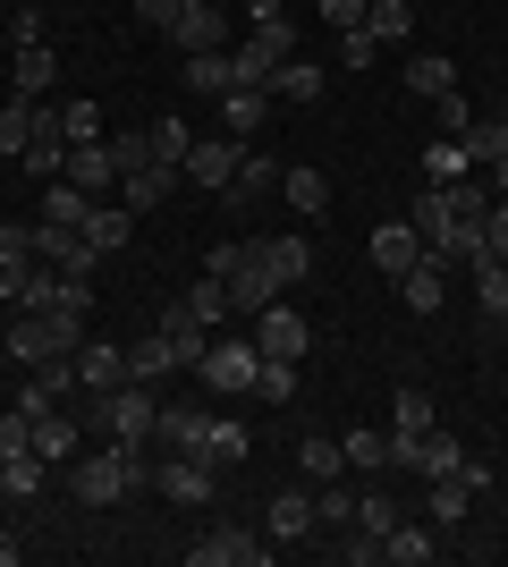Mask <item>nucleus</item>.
Listing matches in <instances>:
<instances>
[{
    "mask_svg": "<svg viewBox=\"0 0 508 567\" xmlns=\"http://www.w3.org/2000/svg\"><path fill=\"white\" fill-rule=\"evenodd\" d=\"M305 348H314L305 313H289V306H263V313H255V355H271V364H297Z\"/></svg>",
    "mask_w": 508,
    "mask_h": 567,
    "instance_id": "10",
    "label": "nucleus"
},
{
    "mask_svg": "<svg viewBox=\"0 0 508 567\" xmlns=\"http://www.w3.org/2000/svg\"><path fill=\"white\" fill-rule=\"evenodd\" d=\"M246 450H255V441H246V424L212 415V432H204V466H212V474H229V466H246Z\"/></svg>",
    "mask_w": 508,
    "mask_h": 567,
    "instance_id": "29",
    "label": "nucleus"
},
{
    "mask_svg": "<svg viewBox=\"0 0 508 567\" xmlns=\"http://www.w3.org/2000/svg\"><path fill=\"white\" fill-rule=\"evenodd\" d=\"M18 255H34V229H18V220H0V262H18Z\"/></svg>",
    "mask_w": 508,
    "mask_h": 567,
    "instance_id": "58",
    "label": "nucleus"
},
{
    "mask_svg": "<svg viewBox=\"0 0 508 567\" xmlns=\"http://www.w3.org/2000/svg\"><path fill=\"white\" fill-rule=\"evenodd\" d=\"M25 144H34V102H0V153H9V162H18V153H25Z\"/></svg>",
    "mask_w": 508,
    "mask_h": 567,
    "instance_id": "41",
    "label": "nucleus"
},
{
    "mask_svg": "<svg viewBox=\"0 0 508 567\" xmlns=\"http://www.w3.org/2000/svg\"><path fill=\"white\" fill-rule=\"evenodd\" d=\"M238 153H246L238 136H195V144H187V187L229 195V178H238Z\"/></svg>",
    "mask_w": 508,
    "mask_h": 567,
    "instance_id": "9",
    "label": "nucleus"
},
{
    "mask_svg": "<svg viewBox=\"0 0 508 567\" xmlns=\"http://www.w3.org/2000/svg\"><path fill=\"white\" fill-rule=\"evenodd\" d=\"M491 195H500V204H508V153H500V162H491Z\"/></svg>",
    "mask_w": 508,
    "mask_h": 567,
    "instance_id": "64",
    "label": "nucleus"
},
{
    "mask_svg": "<svg viewBox=\"0 0 508 567\" xmlns=\"http://www.w3.org/2000/svg\"><path fill=\"white\" fill-rule=\"evenodd\" d=\"M314 525H331V534H348V525H356V492H348V483H314Z\"/></svg>",
    "mask_w": 508,
    "mask_h": 567,
    "instance_id": "36",
    "label": "nucleus"
},
{
    "mask_svg": "<svg viewBox=\"0 0 508 567\" xmlns=\"http://www.w3.org/2000/svg\"><path fill=\"white\" fill-rule=\"evenodd\" d=\"M263 534H271V543H305V534H314V483H289V492H271Z\"/></svg>",
    "mask_w": 508,
    "mask_h": 567,
    "instance_id": "11",
    "label": "nucleus"
},
{
    "mask_svg": "<svg viewBox=\"0 0 508 567\" xmlns=\"http://www.w3.org/2000/svg\"><path fill=\"white\" fill-rule=\"evenodd\" d=\"M458 144H466V162H500V153H508V118H475Z\"/></svg>",
    "mask_w": 508,
    "mask_h": 567,
    "instance_id": "44",
    "label": "nucleus"
},
{
    "mask_svg": "<svg viewBox=\"0 0 508 567\" xmlns=\"http://www.w3.org/2000/svg\"><path fill=\"white\" fill-rule=\"evenodd\" d=\"M390 432H433V399H424V390H398V399H390Z\"/></svg>",
    "mask_w": 508,
    "mask_h": 567,
    "instance_id": "49",
    "label": "nucleus"
},
{
    "mask_svg": "<svg viewBox=\"0 0 508 567\" xmlns=\"http://www.w3.org/2000/svg\"><path fill=\"white\" fill-rule=\"evenodd\" d=\"M178 187H187V169L145 162V169H127V178H120V204H127V213H162V204H169Z\"/></svg>",
    "mask_w": 508,
    "mask_h": 567,
    "instance_id": "12",
    "label": "nucleus"
},
{
    "mask_svg": "<svg viewBox=\"0 0 508 567\" xmlns=\"http://www.w3.org/2000/svg\"><path fill=\"white\" fill-rule=\"evenodd\" d=\"M34 271H43V262H34V255L0 262V297H9V306H25V288H34Z\"/></svg>",
    "mask_w": 508,
    "mask_h": 567,
    "instance_id": "52",
    "label": "nucleus"
},
{
    "mask_svg": "<svg viewBox=\"0 0 508 567\" xmlns=\"http://www.w3.org/2000/svg\"><path fill=\"white\" fill-rule=\"evenodd\" d=\"M356 525H364V534H390V525H398V508H390V499H356Z\"/></svg>",
    "mask_w": 508,
    "mask_h": 567,
    "instance_id": "56",
    "label": "nucleus"
},
{
    "mask_svg": "<svg viewBox=\"0 0 508 567\" xmlns=\"http://www.w3.org/2000/svg\"><path fill=\"white\" fill-rule=\"evenodd\" d=\"M271 102H322V69L314 60H280L271 69Z\"/></svg>",
    "mask_w": 508,
    "mask_h": 567,
    "instance_id": "31",
    "label": "nucleus"
},
{
    "mask_svg": "<svg viewBox=\"0 0 508 567\" xmlns=\"http://www.w3.org/2000/svg\"><path fill=\"white\" fill-rule=\"evenodd\" d=\"M407 220H415V237H424V246L440 255V246H449V229H458V204H449V187H424Z\"/></svg>",
    "mask_w": 508,
    "mask_h": 567,
    "instance_id": "20",
    "label": "nucleus"
},
{
    "mask_svg": "<svg viewBox=\"0 0 508 567\" xmlns=\"http://www.w3.org/2000/svg\"><path fill=\"white\" fill-rule=\"evenodd\" d=\"M263 271L280 280V297H289V288L314 271V246H305V237H263Z\"/></svg>",
    "mask_w": 508,
    "mask_h": 567,
    "instance_id": "21",
    "label": "nucleus"
},
{
    "mask_svg": "<svg viewBox=\"0 0 508 567\" xmlns=\"http://www.w3.org/2000/svg\"><path fill=\"white\" fill-rule=\"evenodd\" d=\"M364 9H373V0H322V18H331L339 34H356V25H364Z\"/></svg>",
    "mask_w": 508,
    "mask_h": 567,
    "instance_id": "55",
    "label": "nucleus"
},
{
    "mask_svg": "<svg viewBox=\"0 0 508 567\" xmlns=\"http://www.w3.org/2000/svg\"><path fill=\"white\" fill-rule=\"evenodd\" d=\"M204 271H220V280H229V306H238L246 322H255L263 306H280V280L263 271V237H238V246H212V255H204Z\"/></svg>",
    "mask_w": 508,
    "mask_h": 567,
    "instance_id": "1",
    "label": "nucleus"
},
{
    "mask_svg": "<svg viewBox=\"0 0 508 567\" xmlns=\"http://www.w3.org/2000/svg\"><path fill=\"white\" fill-rule=\"evenodd\" d=\"M43 483H51V466H43V457H34V450L0 457V492H9V499H34V492H43Z\"/></svg>",
    "mask_w": 508,
    "mask_h": 567,
    "instance_id": "34",
    "label": "nucleus"
},
{
    "mask_svg": "<svg viewBox=\"0 0 508 567\" xmlns=\"http://www.w3.org/2000/svg\"><path fill=\"white\" fill-rule=\"evenodd\" d=\"M153 492H162L169 508H204V499L220 492V474L204 466L195 450H162V466H153Z\"/></svg>",
    "mask_w": 508,
    "mask_h": 567,
    "instance_id": "5",
    "label": "nucleus"
},
{
    "mask_svg": "<svg viewBox=\"0 0 508 567\" xmlns=\"http://www.w3.org/2000/svg\"><path fill=\"white\" fill-rule=\"evenodd\" d=\"M280 195H289L297 213H322V204H331V187H322L314 162H289V169H280Z\"/></svg>",
    "mask_w": 508,
    "mask_h": 567,
    "instance_id": "35",
    "label": "nucleus"
},
{
    "mask_svg": "<svg viewBox=\"0 0 508 567\" xmlns=\"http://www.w3.org/2000/svg\"><path fill=\"white\" fill-rule=\"evenodd\" d=\"M229 60H238V85H271V69H280V60H297V25H289V18L246 25V43L229 51Z\"/></svg>",
    "mask_w": 508,
    "mask_h": 567,
    "instance_id": "4",
    "label": "nucleus"
},
{
    "mask_svg": "<svg viewBox=\"0 0 508 567\" xmlns=\"http://www.w3.org/2000/svg\"><path fill=\"white\" fill-rule=\"evenodd\" d=\"M102 144H111V169H120V178L153 162V136H102Z\"/></svg>",
    "mask_w": 508,
    "mask_h": 567,
    "instance_id": "51",
    "label": "nucleus"
},
{
    "mask_svg": "<svg viewBox=\"0 0 508 567\" xmlns=\"http://www.w3.org/2000/svg\"><path fill=\"white\" fill-rule=\"evenodd\" d=\"M9 43H43V9H18V18H9Z\"/></svg>",
    "mask_w": 508,
    "mask_h": 567,
    "instance_id": "60",
    "label": "nucleus"
},
{
    "mask_svg": "<svg viewBox=\"0 0 508 567\" xmlns=\"http://www.w3.org/2000/svg\"><path fill=\"white\" fill-rule=\"evenodd\" d=\"M127 381V348H111V339H85L76 348V390L94 399V390H120Z\"/></svg>",
    "mask_w": 508,
    "mask_h": 567,
    "instance_id": "17",
    "label": "nucleus"
},
{
    "mask_svg": "<svg viewBox=\"0 0 508 567\" xmlns=\"http://www.w3.org/2000/svg\"><path fill=\"white\" fill-rule=\"evenodd\" d=\"M136 18H145L153 34H169V18H178V0H136Z\"/></svg>",
    "mask_w": 508,
    "mask_h": 567,
    "instance_id": "61",
    "label": "nucleus"
},
{
    "mask_svg": "<svg viewBox=\"0 0 508 567\" xmlns=\"http://www.w3.org/2000/svg\"><path fill=\"white\" fill-rule=\"evenodd\" d=\"M60 127H69V144H102V111H94V102H69Z\"/></svg>",
    "mask_w": 508,
    "mask_h": 567,
    "instance_id": "50",
    "label": "nucleus"
},
{
    "mask_svg": "<svg viewBox=\"0 0 508 567\" xmlns=\"http://www.w3.org/2000/svg\"><path fill=\"white\" fill-rule=\"evenodd\" d=\"M407 85H415L424 102H433V94H458V69H449L440 51H415V60H407Z\"/></svg>",
    "mask_w": 508,
    "mask_h": 567,
    "instance_id": "37",
    "label": "nucleus"
},
{
    "mask_svg": "<svg viewBox=\"0 0 508 567\" xmlns=\"http://www.w3.org/2000/svg\"><path fill=\"white\" fill-rule=\"evenodd\" d=\"M440 271H449V255H433V246H424V255L398 271V297H407V313H440V297H449V280H440Z\"/></svg>",
    "mask_w": 508,
    "mask_h": 567,
    "instance_id": "15",
    "label": "nucleus"
},
{
    "mask_svg": "<svg viewBox=\"0 0 508 567\" xmlns=\"http://www.w3.org/2000/svg\"><path fill=\"white\" fill-rule=\"evenodd\" d=\"M255 399H263V406H289L297 399V364H271V355H263V364H255Z\"/></svg>",
    "mask_w": 508,
    "mask_h": 567,
    "instance_id": "48",
    "label": "nucleus"
},
{
    "mask_svg": "<svg viewBox=\"0 0 508 567\" xmlns=\"http://www.w3.org/2000/svg\"><path fill=\"white\" fill-rule=\"evenodd\" d=\"M475 306H484L491 322H508V262H500V255L475 262Z\"/></svg>",
    "mask_w": 508,
    "mask_h": 567,
    "instance_id": "40",
    "label": "nucleus"
},
{
    "mask_svg": "<svg viewBox=\"0 0 508 567\" xmlns=\"http://www.w3.org/2000/svg\"><path fill=\"white\" fill-rule=\"evenodd\" d=\"M415 255H424V237H415V220H382V229H373V262H382L390 280H398V271H407Z\"/></svg>",
    "mask_w": 508,
    "mask_h": 567,
    "instance_id": "22",
    "label": "nucleus"
},
{
    "mask_svg": "<svg viewBox=\"0 0 508 567\" xmlns=\"http://www.w3.org/2000/svg\"><path fill=\"white\" fill-rule=\"evenodd\" d=\"M69 187H85V195H102L120 169H111V144H69V169H60Z\"/></svg>",
    "mask_w": 508,
    "mask_h": 567,
    "instance_id": "26",
    "label": "nucleus"
},
{
    "mask_svg": "<svg viewBox=\"0 0 508 567\" xmlns=\"http://www.w3.org/2000/svg\"><path fill=\"white\" fill-rule=\"evenodd\" d=\"M178 306H187L195 322H204V331H212V322H229V313H238V306H229V280H220V271H195V280H187V297H178Z\"/></svg>",
    "mask_w": 508,
    "mask_h": 567,
    "instance_id": "23",
    "label": "nucleus"
},
{
    "mask_svg": "<svg viewBox=\"0 0 508 567\" xmlns=\"http://www.w3.org/2000/svg\"><path fill=\"white\" fill-rule=\"evenodd\" d=\"M466 169H475V162H466V144H449V136H440L433 153H424V178H433V187H458Z\"/></svg>",
    "mask_w": 508,
    "mask_h": 567,
    "instance_id": "45",
    "label": "nucleus"
},
{
    "mask_svg": "<svg viewBox=\"0 0 508 567\" xmlns=\"http://www.w3.org/2000/svg\"><path fill=\"white\" fill-rule=\"evenodd\" d=\"M440 102V127H449V136H466V127H475V111H466V94H433Z\"/></svg>",
    "mask_w": 508,
    "mask_h": 567,
    "instance_id": "57",
    "label": "nucleus"
},
{
    "mask_svg": "<svg viewBox=\"0 0 508 567\" xmlns=\"http://www.w3.org/2000/svg\"><path fill=\"white\" fill-rule=\"evenodd\" d=\"M162 373H178V348H169V331H153V339H127V381H162Z\"/></svg>",
    "mask_w": 508,
    "mask_h": 567,
    "instance_id": "24",
    "label": "nucleus"
},
{
    "mask_svg": "<svg viewBox=\"0 0 508 567\" xmlns=\"http://www.w3.org/2000/svg\"><path fill=\"white\" fill-rule=\"evenodd\" d=\"M458 457H466V450H458V432H440V424H433V432H424V457H415V474H458Z\"/></svg>",
    "mask_w": 508,
    "mask_h": 567,
    "instance_id": "47",
    "label": "nucleus"
},
{
    "mask_svg": "<svg viewBox=\"0 0 508 567\" xmlns=\"http://www.w3.org/2000/svg\"><path fill=\"white\" fill-rule=\"evenodd\" d=\"M85 415H94L102 441H127V450H145V441H153V415H162V399H153L145 381H120V390H94V406H85Z\"/></svg>",
    "mask_w": 508,
    "mask_h": 567,
    "instance_id": "3",
    "label": "nucleus"
},
{
    "mask_svg": "<svg viewBox=\"0 0 508 567\" xmlns=\"http://www.w3.org/2000/svg\"><path fill=\"white\" fill-rule=\"evenodd\" d=\"M51 69H60V60H51V43H18V69H9V76H18L25 102H43V94H51Z\"/></svg>",
    "mask_w": 508,
    "mask_h": 567,
    "instance_id": "33",
    "label": "nucleus"
},
{
    "mask_svg": "<svg viewBox=\"0 0 508 567\" xmlns=\"http://www.w3.org/2000/svg\"><path fill=\"white\" fill-rule=\"evenodd\" d=\"M102 195H85V187H69V178H51V195H43V220H69V229H85V213H94Z\"/></svg>",
    "mask_w": 508,
    "mask_h": 567,
    "instance_id": "39",
    "label": "nucleus"
},
{
    "mask_svg": "<svg viewBox=\"0 0 508 567\" xmlns=\"http://www.w3.org/2000/svg\"><path fill=\"white\" fill-rule=\"evenodd\" d=\"M25 559V534H9V525H0V567H18Z\"/></svg>",
    "mask_w": 508,
    "mask_h": 567,
    "instance_id": "63",
    "label": "nucleus"
},
{
    "mask_svg": "<svg viewBox=\"0 0 508 567\" xmlns=\"http://www.w3.org/2000/svg\"><path fill=\"white\" fill-rule=\"evenodd\" d=\"M204 432H212L204 406H162V415H153V441H162V450H195L204 457Z\"/></svg>",
    "mask_w": 508,
    "mask_h": 567,
    "instance_id": "19",
    "label": "nucleus"
},
{
    "mask_svg": "<svg viewBox=\"0 0 508 567\" xmlns=\"http://www.w3.org/2000/svg\"><path fill=\"white\" fill-rule=\"evenodd\" d=\"M297 474H305V483H331V474H348V450L322 441V432H305V441H297Z\"/></svg>",
    "mask_w": 508,
    "mask_h": 567,
    "instance_id": "32",
    "label": "nucleus"
},
{
    "mask_svg": "<svg viewBox=\"0 0 508 567\" xmlns=\"http://www.w3.org/2000/svg\"><path fill=\"white\" fill-rule=\"evenodd\" d=\"M407 25H415V9H407V0H373V9H364V34H373V43H398Z\"/></svg>",
    "mask_w": 508,
    "mask_h": 567,
    "instance_id": "42",
    "label": "nucleus"
},
{
    "mask_svg": "<svg viewBox=\"0 0 508 567\" xmlns=\"http://www.w3.org/2000/svg\"><path fill=\"white\" fill-rule=\"evenodd\" d=\"M263 118H271V85H229V94H220V136L255 144V136H263Z\"/></svg>",
    "mask_w": 508,
    "mask_h": 567,
    "instance_id": "14",
    "label": "nucleus"
},
{
    "mask_svg": "<svg viewBox=\"0 0 508 567\" xmlns=\"http://www.w3.org/2000/svg\"><path fill=\"white\" fill-rule=\"evenodd\" d=\"M145 483H153V466H145V457H136V450H127V441H111V450H102V457H85V466L69 474V492L85 499V508H111V499L145 492Z\"/></svg>",
    "mask_w": 508,
    "mask_h": 567,
    "instance_id": "2",
    "label": "nucleus"
},
{
    "mask_svg": "<svg viewBox=\"0 0 508 567\" xmlns=\"http://www.w3.org/2000/svg\"><path fill=\"white\" fill-rule=\"evenodd\" d=\"M25 450L43 457V466H69V457H76V424L51 406V415H34V441H25Z\"/></svg>",
    "mask_w": 508,
    "mask_h": 567,
    "instance_id": "27",
    "label": "nucleus"
},
{
    "mask_svg": "<svg viewBox=\"0 0 508 567\" xmlns=\"http://www.w3.org/2000/svg\"><path fill=\"white\" fill-rule=\"evenodd\" d=\"M271 187H280V162H263V153L246 144V153H238V178H229V204H255V195H271Z\"/></svg>",
    "mask_w": 508,
    "mask_h": 567,
    "instance_id": "30",
    "label": "nucleus"
},
{
    "mask_svg": "<svg viewBox=\"0 0 508 567\" xmlns=\"http://www.w3.org/2000/svg\"><path fill=\"white\" fill-rule=\"evenodd\" d=\"M162 331H169V348H178V364H204V348H212V339H204V322H195L187 306H169Z\"/></svg>",
    "mask_w": 508,
    "mask_h": 567,
    "instance_id": "38",
    "label": "nucleus"
},
{
    "mask_svg": "<svg viewBox=\"0 0 508 567\" xmlns=\"http://www.w3.org/2000/svg\"><path fill=\"white\" fill-rule=\"evenodd\" d=\"M229 18H220V0H178V18H169V43L178 51H220Z\"/></svg>",
    "mask_w": 508,
    "mask_h": 567,
    "instance_id": "13",
    "label": "nucleus"
},
{
    "mask_svg": "<svg viewBox=\"0 0 508 567\" xmlns=\"http://www.w3.org/2000/svg\"><path fill=\"white\" fill-rule=\"evenodd\" d=\"M25 441H34V415H25V406H9V415H0V457H18Z\"/></svg>",
    "mask_w": 508,
    "mask_h": 567,
    "instance_id": "53",
    "label": "nucleus"
},
{
    "mask_svg": "<svg viewBox=\"0 0 508 567\" xmlns=\"http://www.w3.org/2000/svg\"><path fill=\"white\" fill-rule=\"evenodd\" d=\"M373 51H382V43H373V34H364V25H356V34H339V60H348V69H364V60H373Z\"/></svg>",
    "mask_w": 508,
    "mask_h": 567,
    "instance_id": "59",
    "label": "nucleus"
},
{
    "mask_svg": "<svg viewBox=\"0 0 508 567\" xmlns=\"http://www.w3.org/2000/svg\"><path fill=\"white\" fill-rule=\"evenodd\" d=\"M127 237H136V213H127V204H94V213H85V246H94L102 262L127 255Z\"/></svg>",
    "mask_w": 508,
    "mask_h": 567,
    "instance_id": "18",
    "label": "nucleus"
},
{
    "mask_svg": "<svg viewBox=\"0 0 508 567\" xmlns=\"http://www.w3.org/2000/svg\"><path fill=\"white\" fill-rule=\"evenodd\" d=\"M34 262L69 271V280H94L102 271V255L85 246V229H69V220H34Z\"/></svg>",
    "mask_w": 508,
    "mask_h": 567,
    "instance_id": "7",
    "label": "nucleus"
},
{
    "mask_svg": "<svg viewBox=\"0 0 508 567\" xmlns=\"http://www.w3.org/2000/svg\"><path fill=\"white\" fill-rule=\"evenodd\" d=\"M145 136H153V162H169V169H187V118H153V127H145Z\"/></svg>",
    "mask_w": 508,
    "mask_h": 567,
    "instance_id": "43",
    "label": "nucleus"
},
{
    "mask_svg": "<svg viewBox=\"0 0 508 567\" xmlns=\"http://www.w3.org/2000/svg\"><path fill=\"white\" fill-rule=\"evenodd\" d=\"M229 85H238V60H229V51H187V94H229Z\"/></svg>",
    "mask_w": 508,
    "mask_h": 567,
    "instance_id": "25",
    "label": "nucleus"
},
{
    "mask_svg": "<svg viewBox=\"0 0 508 567\" xmlns=\"http://www.w3.org/2000/svg\"><path fill=\"white\" fill-rule=\"evenodd\" d=\"M339 450H348V466H356V474H382L390 466V432H348Z\"/></svg>",
    "mask_w": 508,
    "mask_h": 567,
    "instance_id": "46",
    "label": "nucleus"
},
{
    "mask_svg": "<svg viewBox=\"0 0 508 567\" xmlns=\"http://www.w3.org/2000/svg\"><path fill=\"white\" fill-rule=\"evenodd\" d=\"M484 246L508 262V204H500V195H491V213H484Z\"/></svg>",
    "mask_w": 508,
    "mask_h": 567,
    "instance_id": "54",
    "label": "nucleus"
},
{
    "mask_svg": "<svg viewBox=\"0 0 508 567\" xmlns=\"http://www.w3.org/2000/svg\"><path fill=\"white\" fill-rule=\"evenodd\" d=\"M187 559H195V567H263V559H271V534L255 543V525H212Z\"/></svg>",
    "mask_w": 508,
    "mask_h": 567,
    "instance_id": "8",
    "label": "nucleus"
},
{
    "mask_svg": "<svg viewBox=\"0 0 508 567\" xmlns=\"http://www.w3.org/2000/svg\"><path fill=\"white\" fill-rule=\"evenodd\" d=\"M255 364H263V355H255V339H212L195 373H204V390H212V399H246V390H255Z\"/></svg>",
    "mask_w": 508,
    "mask_h": 567,
    "instance_id": "6",
    "label": "nucleus"
},
{
    "mask_svg": "<svg viewBox=\"0 0 508 567\" xmlns=\"http://www.w3.org/2000/svg\"><path fill=\"white\" fill-rule=\"evenodd\" d=\"M271 18H289V0H246V25H271Z\"/></svg>",
    "mask_w": 508,
    "mask_h": 567,
    "instance_id": "62",
    "label": "nucleus"
},
{
    "mask_svg": "<svg viewBox=\"0 0 508 567\" xmlns=\"http://www.w3.org/2000/svg\"><path fill=\"white\" fill-rule=\"evenodd\" d=\"M466 508H475V492H466L458 474H433V499H424V517H433L440 534H458V525H466Z\"/></svg>",
    "mask_w": 508,
    "mask_h": 567,
    "instance_id": "28",
    "label": "nucleus"
},
{
    "mask_svg": "<svg viewBox=\"0 0 508 567\" xmlns=\"http://www.w3.org/2000/svg\"><path fill=\"white\" fill-rule=\"evenodd\" d=\"M382 559H390V567H433V559H440V525H433V517H424V525L398 517V525L382 534Z\"/></svg>",
    "mask_w": 508,
    "mask_h": 567,
    "instance_id": "16",
    "label": "nucleus"
}]
</instances>
